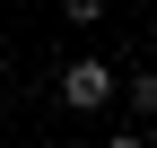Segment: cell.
<instances>
[{
	"label": "cell",
	"instance_id": "2",
	"mask_svg": "<svg viewBox=\"0 0 157 148\" xmlns=\"http://www.w3.org/2000/svg\"><path fill=\"white\" fill-rule=\"evenodd\" d=\"M105 148H148V139H140V131H131V139H105Z\"/></svg>",
	"mask_w": 157,
	"mask_h": 148
},
{
	"label": "cell",
	"instance_id": "1",
	"mask_svg": "<svg viewBox=\"0 0 157 148\" xmlns=\"http://www.w3.org/2000/svg\"><path fill=\"white\" fill-rule=\"evenodd\" d=\"M105 96H113V70L105 61H61V105L70 113H96Z\"/></svg>",
	"mask_w": 157,
	"mask_h": 148
}]
</instances>
